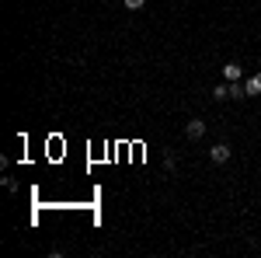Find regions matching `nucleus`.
I'll use <instances>...</instances> for the list:
<instances>
[{
	"label": "nucleus",
	"instance_id": "nucleus-2",
	"mask_svg": "<svg viewBox=\"0 0 261 258\" xmlns=\"http://www.w3.org/2000/svg\"><path fill=\"white\" fill-rule=\"evenodd\" d=\"M185 133H188V139H202V136H205V122H202V119H188Z\"/></svg>",
	"mask_w": 261,
	"mask_h": 258
},
{
	"label": "nucleus",
	"instance_id": "nucleus-5",
	"mask_svg": "<svg viewBox=\"0 0 261 258\" xmlns=\"http://www.w3.org/2000/svg\"><path fill=\"white\" fill-rule=\"evenodd\" d=\"M226 87H230V98H247V87H244L241 80H230Z\"/></svg>",
	"mask_w": 261,
	"mask_h": 258
},
{
	"label": "nucleus",
	"instance_id": "nucleus-4",
	"mask_svg": "<svg viewBox=\"0 0 261 258\" xmlns=\"http://www.w3.org/2000/svg\"><path fill=\"white\" fill-rule=\"evenodd\" d=\"M244 87H247V98H254V95H261V74H254V77L247 80Z\"/></svg>",
	"mask_w": 261,
	"mask_h": 258
},
{
	"label": "nucleus",
	"instance_id": "nucleus-7",
	"mask_svg": "<svg viewBox=\"0 0 261 258\" xmlns=\"http://www.w3.org/2000/svg\"><path fill=\"white\" fill-rule=\"evenodd\" d=\"M125 4V11H143L146 7V0H122Z\"/></svg>",
	"mask_w": 261,
	"mask_h": 258
},
{
	"label": "nucleus",
	"instance_id": "nucleus-1",
	"mask_svg": "<svg viewBox=\"0 0 261 258\" xmlns=\"http://www.w3.org/2000/svg\"><path fill=\"white\" fill-rule=\"evenodd\" d=\"M230 154H233L230 143H213V147H209V160H213V164H226Z\"/></svg>",
	"mask_w": 261,
	"mask_h": 258
},
{
	"label": "nucleus",
	"instance_id": "nucleus-3",
	"mask_svg": "<svg viewBox=\"0 0 261 258\" xmlns=\"http://www.w3.org/2000/svg\"><path fill=\"white\" fill-rule=\"evenodd\" d=\"M223 77H226V80H241L244 77L241 63H226V66H223Z\"/></svg>",
	"mask_w": 261,
	"mask_h": 258
},
{
	"label": "nucleus",
	"instance_id": "nucleus-6",
	"mask_svg": "<svg viewBox=\"0 0 261 258\" xmlns=\"http://www.w3.org/2000/svg\"><path fill=\"white\" fill-rule=\"evenodd\" d=\"M213 98H216V101H226V98H230V87H223V84H216V91H213Z\"/></svg>",
	"mask_w": 261,
	"mask_h": 258
}]
</instances>
